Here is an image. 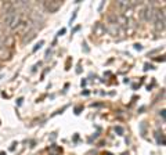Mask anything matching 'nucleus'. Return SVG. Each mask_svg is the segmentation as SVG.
I'll list each match as a JSON object with an SVG mask.
<instances>
[{
    "mask_svg": "<svg viewBox=\"0 0 166 155\" xmlns=\"http://www.w3.org/2000/svg\"><path fill=\"white\" fill-rule=\"evenodd\" d=\"M64 33H65V29H61V30H60V32H58V36L64 35Z\"/></svg>",
    "mask_w": 166,
    "mask_h": 155,
    "instance_id": "obj_6",
    "label": "nucleus"
},
{
    "mask_svg": "<svg viewBox=\"0 0 166 155\" xmlns=\"http://www.w3.org/2000/svg\"><path fill=\"white\" fill-rule=\"evenodd\" d=\"M116 132H118V133H122V127H116Z\"/></svg>",
    "mask_w": 166,
    "mask_h": 155,
    "instance_id": "obj_7",
    "label": "nucleus"
},
{
    "mask_svg": "<svg viewBox=\"0 0 166 155\" xmlns=\"http://www.w3.org/2000/svg\"><path fill=\"white\" fill-rule=\"evenodd\" d=\"M42 44H43V42H39V43L35 46V49H33V51H36V50H38V49H40V47H42Z\"/></svg>",
    "mask_w": 166,
    "mask_h": 155,
    "instance_id": "obj_5",
    "label": "nucleus"
},
{
    "mask_svg": "<svg viewBox=\"0 0 166 155\" xmlns=\"http://www.w3.org/2000/svg\"><path fill=\"white\" fill-rule=\"evenodd\" d=\"M43 6L50 11V13H54V11H57L58 8H60L61 2H57V3H51V2H50V3H44Z\"/></svg>",
    "mask_w": 166,
    "mask_h": 155,
    "instance_id": "obj_1",
    "label": "nucleus"
},
{
    "mask_svg": "<svg viewBox=\"0 0 166 155\" xmlns=\"http://www.w3.org/2000/svg\"><path fill=\"white\" fill-rule=\"evenodd\" d=\"M15 17V14H14V10H11V11H8L7 13V15L4 17V19H3V25L4 26H8L10 25V22L13 21V18Z\"/></svg>",
    "mask_w": 166,
    "mask_h": 155,
    "instance_id": "obj_2",
    "label": "nucleus"
},
{
    "mask_svg": "<svg viewBox=\"0 0 166 155\" xmlns=\"http://www.w3.org/2000/svg\"><path fill=\"white\" fill-rule=\"evenodd\" d=\"M18 25H19V17H18V15H15V17L13 18V21L10 22V25H8V29L13 30V29H15V28L18 26Z\"/></svg>",
    "mask_w": 166,
    "mask_h": 155,
    "instance_id": "obj_3",
    "label": "nucleus"
},
{
    "mask_svg": "<svg viewBox=\"0 0 166 155\" xmlns=\"http://www.w3.org/2000/svg\"><path fill=\"white\" fill-rule=\"evenodd\" d=\"M11 55V53L8 51L6 47H3V49H0V58H8Z\"/></svg>",
    "mask_w": 166,
    "mask_h": 155,
    "instance_id": "obj_4",
    "label": "nucleus"
}]
</instances>
